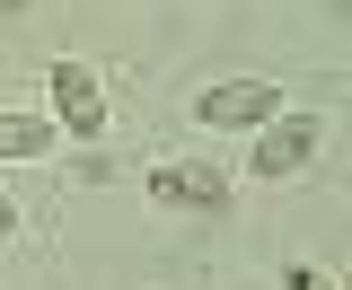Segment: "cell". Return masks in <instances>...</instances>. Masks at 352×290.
I'll list each match as a JSON object with an SVG mask.
<instances>
[{
    "label": "cell",
    "instance_id": "1",
    "mask_svg": "<svg viewBox=\"0 0 352 290\" xmlns=\"http://www.w3.org/2000/svg\"><path fill=\"white\" fill-rule=\"evenodd\" d=\"M317 150H326V124L282 106L273 124H256V150H247V167H256V176H300V167H317Z\"/></svg>",
    "mask_w": 352,
    "mask_h": 290
},
{
    "label": "cell",
    "instance_id": "2",
    "mask_svg": "<svg viewBox=\"0 0 352 290\" xmlns=\"http://www.w3.org/2000/svg\"><path fill=\"white\" fill-rule=\"evenodd\" d=\"M44 80H53V124L71 141H106V80L88 62H53Z\"/></svg>",
    "mask_w": 352,
    "mask_h": 290
},
{
    "label": "cell",
    "instance_id": "3",
    "mask_svg": "<svg viewBox=\"0 0 352 290\" xmlns=\"http://www.w3.org/2000/svg\"><path fill=\"white\" fill-rule=\"evenodd\" d=\"M273 115H282V88L273 80H220V88L194 97V124H212V132H256Z\"/></svg>",
    "mask_w": 352,
    "mask_h": 290
},
{
    "label": "cell",
    "instance_id": "4",
    "mask_svg": "<svg viewBox=\"0 0 352 290\" xmlns=\"http://www.w3.org/2000/svg\"><path fill=\"white\" fill-rule=\"evenodd\" d=\"M150 203L159 211H220L229 203V167H212V159H159L150 167Z\"/></svg>",
    "mask_w": 352,
    "mask_h": 290
},
{
    "label": "cell",
    "instance_id": "5",
    "mask_svg": "<svg viewBox=\"0 0 352 290\" xmlns=\"http://www.w3.org/2000/svg\"><path fill=\"white\" fill-rule=\"evenodd\" d=\"M44 150H53L44 115H0V159H44Z\"/></svg>",
    "mask_w": 352,
    "mask_h": 290
},
{
    "label": "cell",
    "instance_id": "6",
    "mask_svg": "<svg viewBox=\"0 0 352 290\" xmlns=\"http://www.w3.org/2000/svg\"><path fill=\"white\" fill-rule=\"evenodd\" d=\"M0 238H18V203L9 194H0Z\"/></svg>",
    "mask_w": 352,
    "mask_h": 290
},
{
    "label": "cell",
    "instance_id": "7",
    "mask_svg": "<svg viewBox=\"0 0 352 290\" xmlns=\"http://www.w3.org/2000/svg\"><path fill=\"white\" fill-rule=\"evenodd\" d=\"M18 9H27V0H0V18H18Z\"/></svg>",
    "mask_w": 352,
    "mask_h": 290
}]
</instances>
